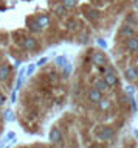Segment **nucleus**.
Returning <instances> with one entry per match:
<instances>
[{
    "label": "nucleus",
    "instance_id": "f257e3e1",
    "mask_svg": "<svg viewBox=\"0 0 138 148\" xmlns=\"http://www.w3.org/2000/svg\"><path fill=\"white\" fill-rule=\"evenodd\" d=\"M20 45H22L23 50L31 51V50H36L37 49V41L33 38V36H25V38H22Z\"/></svg>",
    "mask_w": 138,
    "mask_h": 148
},
{
    "label": "nucleus",
    "instance_id": "f03ea898",
    "mask_svg": "<svg viewBox=\"0 0 138 148\" xmlns=\"http://www.w3.org/2000/svg\"><path fill=\"white\" fill-rule=\"evenodd\" d=\"M113 136H115V131L109 126H102L98 131V139H101V140H112Z\"/></svg>",
    "mask_w": 138,
    "mask_h": 148
},
{
    "label": "nucleus",
    "instance_id": "7ed1b4c3",
    "mask_svg": "<svg viewBox=\"0 0 138 148\" xmlns=\"http://www.w3.org/2000/svg\"><path fill=\"white\" fill-rule=\"evenodd\" d=\"M92 62L98 67H102V66L107 64V58H106V55L101 53V51H95V53L92 55Z\"/></svg>",
    "mask_w": 138,
    "mask_h": 148
},
{
    "label": "nucleus",
    "instance_id": "20e7f679",
    "mask_svg": "<svg viewBox=\"0 0 138 148\" xmlns=\"http://www.w3.org/2000/svg\"><path fill=\"white\" fill-rule=\"evenodd\" d=\"M102 79H104V81L107 83V86H109V87H115V86L118 84V78H116V75L113 73V70H110V69L104 73V78H102Z\"/></svg>",
    "mask_w": 138,
    "mask_h": 148
},
{
    "label": "nucleus",
    "instance_id": "39448f33",
    "mask_svg": "<svg viewBox=\"0 0 138 148\" xmlns=\"http://www.w3.org/2000/svg\"><path fill=\"white\" fill-rule=\"evenodd\" d=\"M48 139H50V142H53V143H59L62 140V133H61V130L59 128H51L50 130V134H48Z\"/></svg>",
    "mask_w": 138,
    "mask_h": 148
},
{
    "label": "nucleus",
    "instance_id": "423d86ee",
    "mask_svg": "<svg viewBox=\"0 0 138 148\" xmlns=\"http://www.w3.org/2000/svg\"><path fill=\"white\" fill-rule=\"evenodd\" d=\"M25 23H26V27H28V30L31 31V33H39V31H42V28L39 27V23H37V21H36V17H26V21H25Z\"/></svg>",
    "mask_w": 138,
    "mask_h": 148
},
{
    "label": "nucleus",
    "instance_id": "0eeeda50",
    "mask_svg": "<svg viewBox=\"0 0 138 148\" xmlns=\"http://www.w3.org/2000/svg\"><path fill=\"white\" fill-rule=\"evenodd\" d=\"M36 21H37L39 27H41L42 30L48 28V27H50V23H51V21H50V16H48V14H39V16H36Z\"/></svg>",
    "mask_w": 138,
    "mask_h": 148
},
{
    "label": "nucleus",
    "instance_id": "6e6552de",
    "mask_svg": "<svg viewBox=\"0 0 138 148\" xmlns=\"http://www.w3.org/2000/svg\"><path fill=\"white\" fill-rule=\"evenodd\" d=\"M124 77L127 81H137L138 79V69H135V67H127L124 70Z\"/></svg>",
    "mask_w": 138,
    "mask_h": 148
},
{
    "label": "nucleus",
    "instance_id": "1a4fd4ad",
    "mask_svg": "<svg viewBox=\"0 0 138 148\" xmlns=\"http://www.w3.org/2000/svg\"><path fill=\"white\" fill-rule=\"evenodd\" d=\"M87 97H89V101H92V103H98L99 100L102 98V92H99L98 89H90L89 90V94H87Z\"/></svg>",
    "mask_w": 138,
    "mask_h": 148
},
{
    "label": "nucleus",
    "instance_id": "9d476101",
    "mask_svg": "<svg viewBox=\"0 0 138 148\" xmlns=\"http://www.w3.org/2000/svg\"><path fill=\"white\" fill-rule=\"evenodd\" d=\"M126 47H127V50L132 51V53L138 51V39L135 38V36H131V38H127V41H126Z\"/></svg>",
    "mask_w": 138,
    "mask_h": 148
},
{
    "label": "nucleus",
    "instance_id": "9b49d317",
    "mask_svg": "<svg viewBox=\"0 0 138 148\" xmlns=\"http://www.w3.org/2000/svg\"><path fill=\"white\" fill-rule=\"evenodd\" d=\"M11 75V67L6 66V64H2L0 66V81H6Z\"/></svg>",
    "mask_w": 138,
    "mask_h": 148
},
{
    "label": "nucleus",
    "instance_id": "f8f14e48",
    "mask_svg": "<svg viewBox=\"0 0 138 148\" xmlns=\"http://www.w3.org/2000/svg\"><path fill=\"white\" fill-rule=\"evenodd\" d=\"M85 17H87L90 22H96L98 19H99V13H98L96 10H93V8H85Z\"/></svg>",
    "mask_w": 138,
    "mask_h": 148
},
{
    "label": "nucleus",
    "instance_id": "ddd939ff",
    "mask_svg": "<svg viewBox=\"0 0 138 148\" xmlns=\"http://www.w3.org/2000/svg\"><path fill=\"white\" fill-rule=\"evenodd\" d=\"M120 33H121V36H124V38L127 39V38H131V36L135 34V28H133L132 25H124Z\"/></svg>",
    "mask_w": 138,
    "mask_h": 148
},
{
    "label": "nucleus",
    "instance_id": "4468645a",
    "mask_svg": "<svg viewBox=\"0 0 138 148\" xmlns=\"http://www.w3.org/2000/svg\"><path fill=\"white\" fill-rule=\"evenodd\" d=\"M95 89H98L99 92H106V90H109L110 87L107 86V83H106L104 79H96V81H95Z\"/></svg>",
    "mask_w": 138,
    "mask_h": 148
},
{
    "label": "nucleus",
    "instance_id": "2eb2a0df",
    "mask_svg": "<svg viewBox=\"0 0 138 148\" xmlns=\"http://www.w3.org/2000/svg\"><path fill=\"white\" fill-rule=\"evenodd\" d=\"M53 11H54V14H56V16H59V17H62V16L67 14V8L62 5V3H57V5L53 8Z\"/></svg>",
    "mask_w": 138,
    "mask_h": 148
},
{
    "label": "nucleus",
    "instance_id": "dca6fc26",
    "mask_svg": "<svg viewBox=\"0 0 138 148\" xmlns=\"http://www.w3.org/2000/svg\"><path fill=\"white\" fill-rule=\"evenodd\" d=\"M110 105H112V103H110V100H107V98H101L99 101H98V106H99L101 111H107L110 108Z\"/></svg>",
    "mask_w": 138,
    "mask_h": 148
},
{
    "label": "nucleus",
    "instance_id": "f3484780",
    "mask_svg": "<svg viewBox=\"0 0 138 148\" xmlns=\"http://www.w3.org/2000/svg\"><path fill=\"white\" fill-rule=\"evenodd\" d=\"M61 3L67 8V10H72V8H74L78 5V0H62Z\"/></svg>",
    "mask_w": 138,
    "mask_h": 148
},
{
    "label": "nucleus",
    "instance_id": "a211bd4d",
    "mask_svg": "<svg viewBox=\"0 0 138 148\" xmlns=\"http://www.w3.org/2000/svg\"><path fill=\"white\" fill-rule=\"evenodd\" d=\"M3 119H5L6 122H14V120H16V115H14V112H13L11 109H6L5 114H3Z\"/></svg>",
    "mask_w": 138,
    "mask_h": 148
},
{
    "label": "nucleus",
    "instance_id": "6ab92c4d",
    "mask_svg": "<svg viewBox=\"0 0 138 148\" xmlns=\"http://www.w3.org/2000/svg\"><path fill=\"white\" fill-rule=\"evenodd\" d=\"M67 62H68V61H67V58H65V56H57L56 59H54V64H56L57 67H64Z\"/></svg>",
    "mask_w": 138,
    "mask_h": 148
},
{
    "label": "nucleus",
    "instance_id": "aec40b11",
    "mask_svg": "<svg viewBox=\"0 0 138 148\" xmlns=\"http://www.w3.org/2000/svg\"><path fill=\"white\" fill-rule=\"evenodd\" d=\"M62 69H64V72H62V77H64V78H67L70 73H72V64H68V62H67L65 66L62 67Z\"/></svg>",
    "mask_w": 138,
    "mask_h": 148
},
{
    "label": "nucleus",
    "instance_id": "412c9836",
    "mask_svg": "<svg viewBox=\"0 0 138 148\" xmlns=\"http://www.w3.org/2000/svg\"><path fill=\"white\" fill-rule=\"evenodd\" d=\"M34 70H36V64H30L28 69H26V72H25V75H26V77H30V75L34 73Z\"/></svg>",
    "mask_w": 138,
    "mask_h": 148
},
{
    "label": "nucleus",
    "instance_id": "4be33fe9",
    "mask_svg": "<svg viewBox=\"0 0 138 148\" xmlns=\"http://www.w3.org/2000/svg\"><path fill=\"white\" fill-rule=\"evenodd\" d=\"M76 21H74V19H70L68 22H67V27H68V30H76Z\"/></svg>",
    "mask_w": 138,
    "mask_h": 148
},
{
    "label": "nucleus",
    "instance_id": "5701e85b",
    "mask_svg": "<svg viewBox=\"0 0 138 148\" xmlns=\"http://www.w3.org/2000/svg\"><path fill=\"white\" fill-rule=\"evenodd\" d=\"M50 79H51V83H53V84H57V81H59V75H57V73H51Z\"/></svg>",
    "mask_w": 138,
    "mask_h": 148
},
{
    "label": "nucleus",
    "instance_id": "b1692460",
    "mask_svg": "<svg viewBox=\"0 0 138 148\" xmlns=\"http://www.w3.org/2000/svg\"><path fill=\"white\" fill-rule=\"evenodd\" d=\"M47 61H48V58H41V59H39V61L36 62V66L42 67V66H45V64H47Z\"/></svg>",
    "mask_w": 138,
    "mask_h": 148
},
{
    "label": "nucleus",
    "instance_id": "393cba45",
    "mask_svg": "<svg viewBox=\"0 0 138 148\" xmlns=\"http://www.w3.org/2000/svg\"><path fill=\"white\" fill-rule=\"evenodd\" d=\"M98 45H99V47H102V49H107V42H106L104 41V39H98Z\"/></svg>",
    "mask_w": 138,
    "mask_h": 148
},
{
    "label": "nucleus",
    "instance_id": "a878e982",
    "mask_svg": "<svg viewBox=\"0 0 138 148\" xmlns=\"http://www.w3.org/2000/svg\"><path fill=\"white\" fill-rule=\"evenodd\" d=\"M126 92H127V94H133V92H135V87L133 86H126Z\"/></svg>",
    "mask_w": 138,
    "mask_h": 148
},
{
    "label": "nucleus",
    "instance_id": "bb28decb",
    "mask_svg": "<svg viewBox=\"0 0 138 148\" xmlns=\"http://www.w3.org/2000/svg\"><path fill=\"white\" fill-rule=\"evenodd\" d=\"M131 105H132V109L137 111V101H135V98H132V97H131Z\"/></svg>",
    "mask_w": 138,
    "mask_h": 148
},
{
    "label": "nucleus",
    "instance_id": "cd10ccee",
    "mask_svg": "<svg viewBox=\"0 0 138 148\" xmlns=\"http://www.w3.org/2000/svg\"><path fill=\"white\" fill-rule=\"evenodd\" d=\"M16 98H17V92H13V94H11V103H16Z\"/></svg>",
    "mask_w": 138,
    "mask_h": 148
},
{
    "label": "nucleus",
    "instance_id": "c85d7f7f",
    "mask_svg": "<svg viewBox=\"0 0 138 148\" xmlns=\"http://www.w3.org/2000/svg\"><path fill=\"white\" fill-rule=\"evenodd\" d=\"M20 64H22L20 59H14V67H20Z\"/></svg>",
    "mask_w": 138,
    "mask_h": 148
},
{
    "label": "nucleus",
    "instance_id": "c756f323",
    "mask_svg": "<svg viewBox=\"0 0 138 148\" xmlns=\"http://www.w3.org/2000/svg\"><path fill=\"white\" fill-rule=\"evenodd\" d=\"M5 101H6L5 95H2V94H0V106H2V105H3V103H5Z\"/></svg>",
    "mask_w": 138,
    "mask_h": 148
},
{
    "label": "nucleus",
    "instance_id": "7c9ffc66",
    "mask_svg": "<svg viewBox=\"0 0 138 148\" xmlns=\"http://www.w3.org/2000/svg\"><path fill=\"white\" fill-rule=\"evenodd\" d=\"M135 136H137V139H138V131H135Z\"/></svg>",
    "mask_w": 138,
    "mask_h": 148
},
{
    "label": "nucleus",
    "instance_id": "2f4dec72",
    "mask_svg": "<svg viewBox=\"0 0 138 148\" xmlns=\"http://www.w3.org/2000/svg\"><path fill=\"white\" fill-rule=\"evenodd\" d=\"M0 148H3V145H2V143H0Z\"/></svg>",
    "mask_w": 138,
    "mask_h": 148
},
{
    "label": "nucleus",
    "instance_id": "473e14b6",
    "mask_svg": "<svg viewBox=\"0 0 138 148\" xmlns=\"http://www.w3.org/2000/svg\"><path fill=\"white\" fill-rule=\"evenodd\" d=\"M135 5H137V6H138V0H137V3H135Z\"/></svg>",
    "mask_w": 138,
    "mask_h": 148
}]
</instances>
